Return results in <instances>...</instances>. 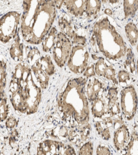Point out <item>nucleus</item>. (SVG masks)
Returning a JSON list of instances; mask_svg holds the SVG:
<instances>
[{"label": "nucleus", "instance_id": "5", "mask_svg": "<svg viewBox=\"0 0 138 155\" xmlns=\"http://www.w3.org/2000/svg\"><path fill=\"white\" fill-rule=\"evenodd\" d=\"M21 15L16 11L7 12L0 19V41L9 43L19 35L21 28Z\"/></svg>", "mask_w": 138, "mask_h": 155}, {"label": "nucleus", "instance_id": "18", "mask_svg": "<svg viewBox=\"0 0 138 155\" xmlns=\"http://www.w3.org/2000/svg\"><path fill=\"white\" fill-rule=\"evenodd\" d=\"M90 102L91 104V113L94 118L101 119L107 112L109 113L107 104L101 97L97 96Z\"/></svg>", "mask_w": 138, "mask_h": 155}, {"label": "nucleus", "instance_id": "15", "mask_svg": "<svg viewBox=\"0 0 138 155\" xmlns=\"http://www.w3.org/2000/svg\"><path fill=\"white\" fill-rule=\"evenodd\" d=\"M103 88V83L95 77L87 79L86 85V94L89 102L99 96Z\"/></svg>", "mask_w": 138, "mask_h": 155}, {"label": "nucleus", "instance_id": "20", "mask_svg": "<svg viewBox=\"0 0 138 155\" xmlns=\"http://www.w3.org/2000/svg\"><path fill=\"white\" fill-rule=\"evenodd\" d=\"M101 8V0H85V15L89 18L98 15Z\"/></svg>", "mask_w": 138, "mask_h": 155}, {"label": "nucleus", "instance_id": "23", "mask_svg": "<svg viewBox=\"0 0 138 155\" xmlns=\"http://www.w3.org/2000/svg\"><path fill=\"white\" fill-rule=\"evenodd\" d=\"M123 11L125 19L133 17L138 11V0H123Z\"/></svg>", "mask_w": 138, "mask_h": 155}, {"label": "nucleus", "instance_id": "22", "mask_svg": "<svg viewBox=\"0 0 138 155\" xmlns=\"http://www.w3.org/2000/svg\"><path fill=\"white\" fill-rule=\"evenodd\" d=\"M25 54L27 60V63L29 64L30 66L33 65L37 62L41 57V53L39 49L31 45H27L24 46Z\"/></svg>", "mask_w": 138, "mask_h": 155}, {"label": "nucleus", "instance_id": "2", "mask_svg": "<svg viewBox=\"0 0 138 155\" xmlns=\"http://www.w3.org/2000/svg\"><path fill=\"white\" fill-rule=\"evenodd\" d=\"M87 79L84 77L68 81L59 91L57 105L60 118L71 127L89 123V101L86 94Z\"/></svg>", "mask_w": 138, "mask_h": 155}, {"label": "nucleus", "instance_id": "1", "mask_svg": "<svg viewBox=\"0 0 138 155\" xmlns=\"http://www.w3.org/2000/svg\"><path fill=\"white\" fill-rule=\"evenodd\" d=\"M57 16L53 0H23L21 33L26 43L42 44Z\"/></svg>", "mask_w": 138, "mask_h": 155}, {"label": "nucleus", "instance_id": "30", "mask_svg": "<svg viewBox=\"0 0 138 155\" xmlns=\"http://www.w3.org/2000/svg\"><path fill=\"white\" fill-rule=\"evenodd\" d=\"M117 79L120 84H127L130 79V72L125 70H121L117 73Z\"/></svg>", "mask_w": 138, "mask_h": 155}, {"label": "nucleus", "instance_id": "4", "mask_svg": "<svg viewBox=\"0 0 138 155\" xmlns=\"http://www.w3.org/2000/svg\"><path fill=\"white\" fill-rule=\"evenodd\" d=\"M90 45L95 53H101L110 61L117 62L126 55L127 47L111 17H99L91 28Z\"/></svg>", "mask_w": 138, "mask_h": 155}, {"label": "nucleus", "instance_id": "21", "mask_svg": "<svg viewBox=\"0 0 138 155\" xmlns=\"http://www.w3.org/2000/svg\"><path fill=\"white\" fill-rule=\"evenodd\" d=\"M125 32L129 43L132 46H135L138 42V28L133 22H129L125 26Z\"/></svg>", "mask_w": 138, "mask_h": 155}, {"label": "nucleus", "instance_id": "34", "mask_svg": "<svg viewBox=\"0 0 138 155\" xmlns=\"http://www.w3.org/2000/svg\"><path fill=\"white\" fill-rule=\"evenodd\" d=\"M16 123H17V121H16L15 118L13 117H10L6 121V127L10 129L13 128V127L15 126Z\"/></svg>", "mask_w": 138, "mask_h": 155}, {"label": "nucleus", "instance_id": "12", "mask_svg": "<svg viewBox=\"0 0 138 155\" xmlns=\"http://www.w3.org/2000/svg\"><path fill=\"white\" fill-rule=\"evenodd\" d=\"M58 24L61 32L69 37L72 45H82L86 46V38L84 36L78 35L75 31L71 22L66 17H59Z\"/></svg>", "mask_w": 138, "mask_h": 155}, {"label": "nucleus", "instance_id": "27", "mask_svg": "<svg viewBox=\"0 0 138 155\" xmlns=\"http://www.w3.org/2000/svg\"><path fill=\"white\" fill-rule=\"evenodd\" d=\"M126 66L131 74H135L136 71V62H135V54L131 48H127L126 52Z\"/></svg>", "mask_w": 138, "mask_h": 155}, {"label": "nucleus", "instance_id": "35", "mask_svg": "<svg viewBox=\"0 0 138 155\" xmlns=\"http://www.w3.org/2000/svg\"><path fill=\"white\" fill-rule=\"evenodd\" d=\"M104 13H105V15H106L110 16V17H112V15H113V11L110 8L105 9L104 10Z\"/></svg>", "mask_w": 138, "mask_h": 155}, {"label": "nucleus", "instance_id": "19", "mask_svg": "<svg viewBox=\"0 0 138 155\" xmlns=\"http://www.w3.org/2000/svg\"><path fill=\"white\" fill-rule=\"evenodd\" d=\"M57 34H58V31H57L56 27L52 26L42 42V51L46 52V53L52 51Z\"/></svg>", "mask_w": 138, "mask_h": 155}, {"label": "nucleus", "instance_id": "26", "mask_svg": "<svg viewBox=\"0 0 138 155\" xmlns=\"http://www.w3.org/2000/svg\"><path fill=\"white\" fill-rule=\"evenodd\" d=\"M126 154H138V133L134 132L130 136L129 143L124 150Z\"/></svg>", "mask_w": 138, "mask_h": 155}, {"label": "nucleus", "instance_id": "38", "mask_svg": "<svg viewBox=\"0 0 138 155\" xmlns=\"http://www.w3.org/2000/svg\"><path fill=\"white\" fill-rule=\"evenodd\" d=\"M102 3H106V2H108V0H101Z\"/></svg>", "mask_w": 138, "mask_h": 155}, {"label": "nucleus", "instance_id": "39", "mask_svg": "<svg viewBox=\"0 0 138 155\" xmlns=\"http://www.w3.org/2000/svg\"><path fill=\"white\" fill-rule=\"evenodd\" d=\"M137 53H138V42H137Z\"/></svg>", "mask_w": 138, "mask_h": 155}, {"label": "nucleus", "instance_id": "7", "mask_svg": "<svg viewBox=\"0 0 138 155\" xmlns=\"http://www.w3.org/2000/svg\"><path fill=\"white\" fill-rule=\"evenodd\" d=\"M138 106V97L135 87L129 85L120 92V108L127 121H131L135 116Z\"/></svg>", "mask_w": 138, "mask_h": 155}, {"label": "nucleus", "instance_id": "40", "mask_svg": "<svg viewBox=\"0 0 138 155\" xmlns=\"http://www.w3.org/2000/svg\"><path fill=\"white\" fill-rule=\"evenodd\" d=\"M137 21H138V15H137Z\"/></svg>", "mask_w": 138, "mask_h": 155}, {"label": "nucleus", "instance_id": "14", "mask_svg": "<svg viewBox=\"0 0 138 155\" xmlns=\"http://www.w3.org/2000/svg\"><path fill=\"white\" fill-rule=\"evenodd\" d=\"M107 106L109 113L111 116H118L121 112L118 99V89L116 87H110L107 91Z\"/></svg>", "mask_w": 138, "mask_h": 155}, {"label": "nucleus", "instance_id": "6", "mask_svg": "<svg viewBox=\"0 0 138 155\" xmlns=\"http://www.w3.org/2000/svg\"><path fill=\"white\" fill-rule=\"evenodd\" d=\"M90 54L86 46L72 45L66 66L72 73L82 74L89 65Z\"/></svg>", "mask_w": 138, "mask_h": 155}, {"label": "nucleus", "instance_id": "13", "mask_svg": "<svg viewBox=\"0 0 138 155\" xmlns=\"http://www.w3.org/2000/svg\"><path fill=\"white\" fill-rule=\"evenodd\" d=\"M130 138L129 130L124 124L116 129L114 132L113 144L118 152L124 151Z\"/></svg>", "mask_w": 138, "mask_h": 155}, {"label": "nucleus", "instance_id": "8", "mask_svg": "<svg viewBox=\"0 0 138 155\" xmlns=\"http://www.w3.org/2000/svg\"><path fill=\"white\" fill-rule=\"evenodd\" d=\"M72 47V44L69 37L62 32H58L52 49V54L55 64L59 68H63L66 64Z\"/></svg>", "mask_w": 138, "mask_h": 155}, {"label": "nucleus", "instance_id": "33", "mask_svg": "<svg viewBox=\"0 0 138 155\" xmlns=\"http://www.w3.org/2000/svg\"><path fill=\"white\" fill-rule=\"evenodd\" d=\"M99 135L101 136L102 138L104 140H106V141L109 140L110 139V132L109 127L107 126H104L102 131L99 133Z\"/></svg>", "mask_w": 138, "mask_h": 155}, {"label": "nucleus", "instance_id": "11", "mask_svg": "<svg viewBox=\"0 0 138 155\" xmlns=\"http://www.w3.org/2000/svg\"><path fill=\"white\" fill-rule=\"evenodd\" d=\"M57 9L64 8L75 17L85 15V0H53Z\"/></svg>", "mask_w": 138, "mask_h": 155}, {"label": "nucleus", "instance_id": "31", "mask_svg": "<svg viewBox=\"0 0 138 155\" xmlns=\"http://www.w3.org/2000/svg\"><path fill=\"white\" fill-rule=\"evenodd\" d=\"M83 77L86 79H89L92 77H96V73L95 71V64H90L88 65L87 68L85 70L84 72H83Z\"/></svg>", "mask_w": 138, "mask_h": 155}, {"label": "nucleus", "instance_id": "32", "mask_svg": "<svg viewBox=\"0 0 138 155\" xmlns=\"http://www.w3.org/2000/svg\"><path fill=\"white\" fill-rule=\"evenodd\" d=\"M97 154H111L112 152L110 151L109 146L104 144H99L97 147L96 150Z\"/></svg>", "mask_w": 138, "mask_h": 155}, {"label": "nucleus", "instance_id": "9", "mask_svg": "<svg viewBox=\"0 0 138 155\" xmlns=\"http://www.w3.org/2000/svg\"><path fill=\"white\" fill-rule=\"evenodd\" d=\"M37 154H75L73 147L54 140H45L39 143Z\"/></svg>", "mask_w": 138, "mask_h": 155}, {"label": "nucleus", "instance_id": "29", "mask_svg": "<svg viewBox=\"0 0 138 155\" xmlns=\"http://www.w3.org/2000/svg\"><path fill=\"white\" fill-rule=\"evenodd\" d=\"M79 154H93V143L88 141L84 143L80 147L78 152Z\"/></svg>", "mask_w": 138, "mask_h": 155}, {"label": "nucleus", "instance_id": "25", "mask_svg": "<svg viewBox=\"0 0 138 155\" xmlns=\"http://www.w3.org/2000/svg\"><path fill=\"white\" fill-rule=\"evenodd\" d=\"M6 64L3 60H0V99L5 97L4 90L6 84Z\"/></svg>", "mask_w": 138, "mask_h": 155}, {"label": "nucleus", "instance_id": "3", "mask_svg": "<svg viewBox=\"0 0 138 155\" xmlns=\"http://www.w3.org/2000/svg\"><path fill=\"white\" fill-rule=\"evenodd\" d=\"M9 94L10 100L16 111L30 115L38 110L42 101V87L27 62H19L16 66L10 84Z\"/></svg>", "mask_w": 138, "mask_h": 155}, {"label": "nucleus", "instance_id": "37", "mask_svg": "<svg viewBox=\"0 0 138 155\" xmlns=\"http://www.w3.org/2000/svg\"><path fill=\"white\" fill-rule=\"evenodd\" d=\"M136 72L138 74V59H137V61H136Z\"/></svg>", "mask_w": 138, "mask_h": 155}, {"label": "nucleus", "instance_id": "41", "mask_svg": "<svg viewBox=\"0 0 138 155\" xmlns=\"http://www.w3.org/2000/svg\"><path fill=\"white\" fill-rule=\"evenodd\" d=\"M137 126H138V120H137Z\"/></svg>", "mask_w": 138, "mask_h": 155}, {"label": "nucleus", "instance_id": "24", "mask_svg": "<svg viewBox=\"0 0 138 155\" xmlns=\"http://www.w3.org/2000/svg\"><path fill=\"white\" fill-rule=\"evenodd\" d=\"M39 63L41 65L42 69L46 72V74L49 77H51L55 74L56 71V68L52 62V59L49 54H44L40 57L38 60Z\"/></svg>", "mask_w": 138, "mask_h": 155}, {"label": "nucleus", "instance_id": "17", "mask_svg": "<svg viewBox=\"0 0 138 155\" xmlns=\"http://www.w3.org/2000/svg\"><path fill=\"white\" fill-rule=\"evenodd\" d=\"M10 55L14 61L22 62L24 60V45L19 35L14 39L10 48Z\"/></svg>", "mask_w": 138, "mask_h": 155}, {"label": "nucleus", "instance_id": "16", "mask_svg": "<svg viewBox=\"0 0 138 155\" xmlns=\"http://www.w3.org/2000/svg\"><path fill=\"white\" fill-rule=\"evenodd\" d=\"M32 74L36 79L37 83L39 84L42 89H46L49 84L50 77L46 74L43 69H42L41 65L37 61L32 66H31Z\"/></svg>", "mask_w": 138, "mask_h": 155}, {"label": "nucleus", "instance_id": "36", "mask_svg": "<svg viewBox=\"0 0 138 155\" xmlns=\"http://www.w3.org/2000/svg\"><path fill=\"white\" fill-rule=\"evenodd\" d=\"M108 2H109L110 5H112L113 6H115V5H117L120 2V0H108Z\"/></svg>", "mask_w": 138, "mask_h": 155}, {"label": "nucleus", "instance_id": "10", "mask_svg": "<svg viewBox=\"0 0 138 155\" xmlns=\"http://www.w3.org/2000/svg\"><path fill=\"white\" fill-rule=\"evenodd\" d=\"M93 58L96 60V63L95 64V71L96 75L109 80L115 85L118 84L116 71L114 66L104 57L93 55Z\"/></svg>", "mask_w": 138, "mask_h": 155}, {"label": "nucleus", "instance_id": "28", "mask_svg": "<svg viewBox=\"0 0 138 155\" xmlns=\"http://www.w3.org/2000/svg\"><path fill=\"white\" fill-rule=\"evenodd\" d=\"M8 113V106L6 97L0 99V121H4L7 118Z\"/></svg>", "mask_w": 138, "mask_h": 155}]
</instances>
